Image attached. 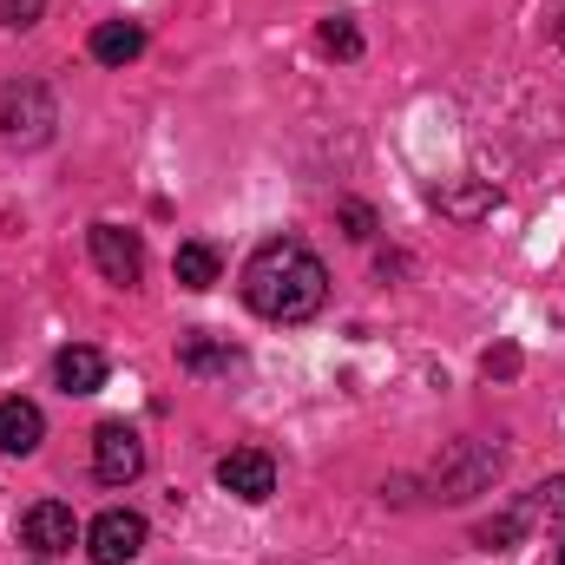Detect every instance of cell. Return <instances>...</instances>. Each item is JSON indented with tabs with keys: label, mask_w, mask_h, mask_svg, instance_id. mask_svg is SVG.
I'll use <instances>...</instances> for the list:
<instances>
[{
	"label": "cell",
	"mask_w": 565,
	"mask_h": 565,
	"mask_svg": "<svg viewBox=\"0 0 565 565\" xmlns=\"http://www.w3.org/2000/svg\"><path fill=\"white\" fill-rule=\"evenodd\" d=\"M559 46H565V20H559Z\"/></svg>",
	"instance_id": "ffe728a7"
},
{
	"label": "cell",
	"mask_w": 565,
	"mask_h": 565,
	"mask_svg": "<svg viewBox=\"0 0 565 565\" xmlns=\"http://www.w3.org/2000/svg\"><path fill=\"white\" fill-rule=\"evenodd\" d=\"M559 565H565V546H559Z\"/></svg>",
	"instance_id": "44dd1931"
},
{
	"label": "cell",
	"mask_w": 565,
	"mask_h": 565,
	"mask_svg": "<svg viewBox=\"0 0 565 565\" xmlns=\"http://www.w3.org/2000/svg\"><path fill=\"white\" fill-rule=\"evenodd\" d=\"M46 440V415L33 408V402H0V454H13V460H26L33 447Z\"/></svg>",
	"instance_id": "30bf717a"
},
{
	"label": "cell",
	"mask_w": 565,
	"mask_h": 565,
	"mask_svg": "<svg viewBox=\"0 0 565 565\" xmlns=\"http://www.w3.org/2000/svg\"><path fill=\"white\" fill-rule=\"evenodd\" d=\"M493 467H500V454H493V447L460 440V447H454V467H440V473H434V487H440V500H467V493H480V487L493 480Z\"/></svg>",
	"instance_id": "ba28073f"
},
{
	"label": "cell",
	"mask_w": 565,
	"mask_h": 565,
	"mask_svg": "<svg viewBox=\"0 0 565 565\" xmlns=\"http://www.w3.org/2000/svg\"><path fill=\"white\" fill-rule=\"evenodd\" d=\"M316 40H322L329 53H342V60H355V53H362V33H355L349 20H322V33H316Z\"/></svg>",
	"instance_id": "e0dca14e"
},
{
	"label": "cell",
	"mask_w": 565,
	"mask_h": 565,
	"mask_svg": "<svg viewBox=\"0 0 565 565\" xmlns=\"http://www.w3.org/2000/svg\"><path fill=\"white\" fill-rule=\"evenodd\" d=\"M335 217H342V231H349L355 244H369V237H375V211H369L362 198H342V204H335Z\"/></svg>",
	"instance_id": "2e32d148"
},
{
	"label": "cell",
	"mask_w": 565,
	"mask_h": 565,
	"mask_svg": "<svg viewBox=\"0 0 565 565\" xmlns=\"http://www.w3.org/2000/svg\"><path fill=\"white\" fill-rule=\"evenodd\" d=\"M53 382H60L66 395H99V388H106V355L86 349V342H73V349L53 355Z\"/></svg>",
	"instance_id": "9c48e42d"
},
{
	"label": "cell",
	"mask_w": 565,
	"mask_h": 565,
	"mask_svg": "<svg viewBox=\"0 0 565 565\" xmlns=\"http://www.w3.org/2000/svg\"><path fill=\"white\" fill-rule=\"evenodd\" d=\"M46 13V0H0V26H33Z\"/></svg>",
	"instance_id": "ac0fdd59"
},
{
	"label": "cell",
	"mask_w": 565,
	"mask_h": 565,
	"mask_svg": "<svg viewBox=\"0 0 565 565\" xmlns=\"http://www.w3.org/2000/svg\"><path fill=\"white\" fill-rule=\"evenodd\" d=\"M20 546H26L33 559H66V553L79 546L73 507H66V500H33V507L20 513Z\"/></svg>",
	"instance_id": "3957f363"
},
{
	"label": "cell",
	"mask_w": 565,
	"mask_h": 565,
	"mask_svg": "<svg viewBox=\"0 0 565 565\" xmlns=\"http://www.w3.org/2000/svg\"><path fill=\"white\" fill-rule=\"evenodd\" d=\"M86 553H93V565H126L145 553V520L132 513V507H106L93 526H86Z\"/></svg>",
	"instance_id": "52a82bcc"
},
{
	"label": "cell",
	"mask_w": 565,
	"mask_h": 565,
	"mask_svg": "<svg viewBox=\"0 0 565 565\" xmlns=\"http://www.w3.org/2000/svg\"><path fill=\"white\" fill-rule=\"evenodd\" d=\"M434 204H440L447 217H487L500 198H493L487 184H454V191H434Z\"/></svg>",
	"instance_id": "4fadbf2b"
},
{
	"label": "cell",
	"mask_w": 565,
	"mask_h": 565,
	"mask_svg": "<svg viewBox=\"0 0 565 565\" xmlns=\"http://www.w3.org/2000/svg\"><path fill=\"white\" fill-rule=\"evenodd\" d=\"M93 473L106 487H132L145 473V440L126 422H99L93 427Z\"/></svg>",
	"instance_id": "277c9868"
},
{
	"label": "cell",
	"mask_w": 565,
	"mask_h": 565,
	"mask_svg": "<svg viewBox=\"0 0 565 565\" xmlns=\"http://www.w3.org/2000/svg\"><path fill=\"white\" fill-rule=\"evenodd\" d=\"M171 270H178V282H184V289H211L224 264H217V250H211V244H178Z\"/></svg>",
	"instance_id": "7c38bea8"
},
{
	"label": "cell",
	"mask_w": 565,
	"mask_h": 565,
	"mask_svg": "<svg viewBox=\"0 0 565 565\" xmlns=\"http://www.w3.org/2000/svg\"><path fill=\"white\" fill-rule=\"evenodd\" d=\"M139 53H145L139 20H99V26H93V60H99V66H132Z\"/></svg>",
	"instance_id": "8fae6325"
},
{
	"label": "cell",
	"mask_w": 565,
	"mask_h": 565,
	"mask_svg": "<svg viewBox=\"0 0 565 565\" xmlns=\"http://www.w3.org/2000/svg\"><path fill=\"white\" fill-rule=\"evenodd\" d=\"M178 362H184V369H231L237 349H217V342H204V335H184V342H178Z\"/></svg>",
	"instance_id": "5bb4252c"
},
{
	"label": "cell",
	"mask_w": 565,
	"mask_h": 565,
	"mask_svg": "<svg viewBox=\"0 0 565 565\" xmlns=\"http://www.w3.org/2000/svg\"><path fill=\"white\" fill-rule=\"evenodd\" d=\"M513 369H520V349H513V342L487 349V375H513Z\"/></svg>",
	"instance_id": "d6986e66"
},
{
	"label": "cell",
	"mask_w": 565,
	"mask_h": 565,
	"mask_svg": "<svg viewBox=\"0 0 565 565\" xmlns=\"http://www.w3.org/2000/svg\"><path fill=\"white\" fill-rule=\"evenodd\" d=\"M217 487H224L231 500H244V507H264V500L277 493V460H270L264 447H231V454L217 460Z\"/></svg>",
	"instance_id": "5b68a950"
},
{
	"label": "cell",
	"mask_w": 565,
	"mask_h": 565,
	"mask_svg": "<svg viewBox=\"0 0 565 565\" xmlns=\"http://www.w3.org/2000/svg\"><path fill=\"white\" fill-rule=\"evenodd\" d=\"M0 132L7 145H46L53 139V93L40 86V79H13L7 93H0Z\"/></svg>",
	"instance_id": "7a4b0ae2"
},
{
	"label": "cell",
	"mask_w": 565,
	"mask_h": 565,
	"mask_svg": "<svg viewBox=\"0 0 565 565\" xmlns=\"http://www.w3.org/2000/svg\"><path fill=\"white\" fill-rule=\"evenodd\" d=\"M526 513H533V520H546V526H565V473H553V480L526 500Z\"/></svg>",
	"instance_id": "9a60e30c"
},
{
	"label": "cell",
	"mask_w": 565,
	"mask_h": 565,
	"mask_svg": "<svg viewBox=\"0 0 565 565\" xmlns=\"http://www.w3.org/2000/svg\"><path fill=\"white\" fill-rule=\"evenodd\" d=\"M86 250H93L99 277L119 282V289H132V282L145 277V244H139V231H119V224H93V231H86Z\"/></svg>",
	"instance_id": "8992f818"
},
{
	"label": "cell",
	"mask_w": 565,
	"mask_h": 565,
	"mask_svg": "<svg viewBox=\"0 0 565 565\" xmlns=\"http://www.w3.org/2000/svg\"><path fill=\"white\" fill-rule=\"evenodd\" d=\"M244 302L264 322H309L329 302V270L309 244L296 237H270L250 264H244Z\"/></svg>",
	"instance_id": "6da1fadb"
}]
</instances>
